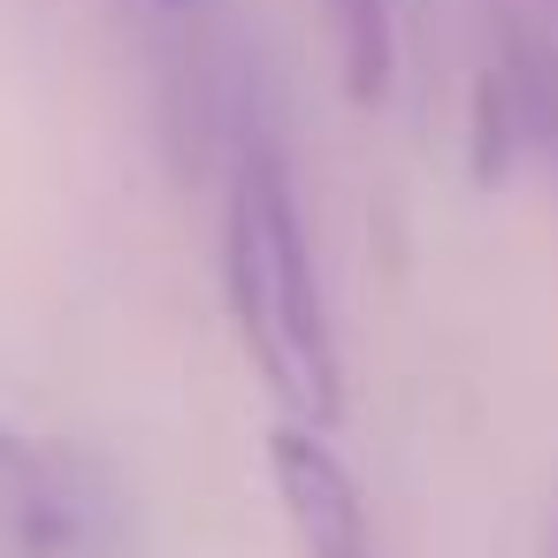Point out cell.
<instances>
[{
	"instance_id": "6da1fadb",
	"label": "cell",
	"mask_w": 558,
	"mask_h": 558,
	"mask_svg": "<svg viewBox=\"0 0 558 558\" xmlns=\"http://www.w3.org/2000/svg\"><path fill=\"white\" fill-rule=\"evenodd\" d=\"M222 306L245 367L283 405V421L329 436L344 421V352H337L291 161L268 138L238 146L222 177Z\"/></svg>"
},
{
	"instance_id": "7a4b0ae2",
	"label": "cell",
	"mask_w": 558,
	"mask_h": 558,
	"mask_svg": "<svg viewBox=\"0 0 558 558\" xmlns=\"http://www.w3.org/2000/svg\"><path fill=\"white\" fill-rule=\"evenodd\" d=\"M527 154H558V47L543 24H505L466 93V169L505 184Z\"/></svg>"
},
{
	"instance_id": "3957f363",
	"label": "cell",
	"mask_w": 558,
	"mask_h": 558,
	"mask_svg": "<svg viewBox=\"0 0 558 558\" xmlns=\"http://www.w3.org/2000/svg\"><path fill=\"white\" fill-rule=\"evenodd\" d=\"M268 489L299 558H383L367 489L322 428H291V421L268 428Z\"/></svg>"
},
{
	"instance_id": "277c9868",
	"label": "cell",
	"mask_w": 558,
	"mask_h": 558,
	"mask_svg": "<svg viewBox=\"0 0 558 558\" xmlns=\"http://www.w3.org/2000/svg\"><path fill=\"white\" fill-rule=\"evenodd\" d=\"M100 535V497L77 459L0 421V558H77Z\"/></svg>"
},
{
	"instance_id": "5b68a950",
	"label": "cell",
	"mask_w": 558,
	"mask_h": 558,
	"mask_svg": "<svg viewBox=\"0 0 558 558\" xmlns=\"http://www.w3.org/2000/svg\"><path fill=\"white\" fill-rule=\"evenodd\" d=\"M329 39H337V85L352 108H383L398 77V24L390 0H322Z\"/></svg>"
},
{
	"instance_id": "8992f818",
	"label": "cell",
	"mask_w": 558,
	"mask_h": 558,
	"mask_svg": "<svg viewBox=\"0 0 558 558\" xmlns=\"http://www.w3.org/2000/svg\"><path fill=\"white\" fill-rule=\"evenodd\" d=\"M154 9H192V0H154Z\"/></svg>"
},
{
	"instance_id": "52a82bcc",
	"label": "cell",
	"mask_w": 558,
	"mask_h": 558,
	"mask_svg": "<svg viewBox=\"0 0 558 558\" xmlns=\"http://www.w3.org/2000/svg\"><path fill=\"white\" fill-rule=\"evenodd\" d=\"M550 9H558V0H550Z\"/></svg>"
}]
</instances>
